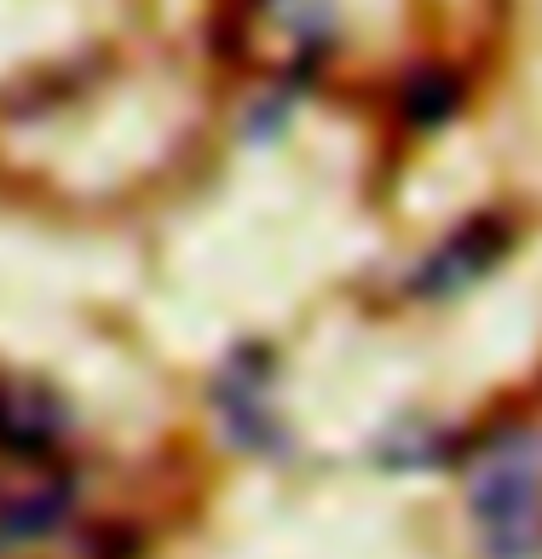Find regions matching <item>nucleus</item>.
I'll return each instance as SVG.
<instances>
[{
  "mask_svg": "<svg viewBox=\"0 0 542 559\" xmlns=\"http://www.w3.org/2000/svg\"><path fill=\"white\" fill-rule=\"evenodd\" d=\"M468 508L491 559L542 554V432H496L468 467Z\"/></svg>",
  "mask_w": 542,
  "mask_h": 559,
  "instance_id": "nucleus-1",
  "label": "nucleus"
},
{
  "mask_svg": "<svg viewBox=\"0 0 542 559\" xmlns=\"http://www.w3.org/2000/svg\"><path fill=\"white\" fill-rule=\"evenodd\" d=\"M70 444V409L64 399H52L47 386L12 381L0 386V455L17 462H47L52 450Z\"/></svg>",
  "mask_w": 542,
  "mask_h": 559,
  "instance_id": "nucleus-3",
  "label": "nucleus"
},
{
  "mask_svg": "<svg viewBox=\"0 0 542 559\" xmlns=\"http://www.w3.org/2000/svg\"><path fill=\"white\" fill-rule=\"evenodd\" d=\"M75 513V485L64 473H17L0 479V559L52 543Z\"/></svg>",
  "mask_w": 542,
  "mask_h": 559,
  "instance_id": "nucleus-2",
  "label": "nucleus"
},
{
  "mask_svg": "<svg viewBox=\"0 0 542 559\" xmlns=\"http://www.w3.org/2000/svg\"><path fill=\"white\" fill-rule=\"evenodd\" d=\"M255 369V352H237L220 376V416L232 427L237 444H255V450H271L278 439V421H271V392H266V376H248Z\"/></svg>",
  "mask_w": 542,
  "mask_h": 559,
  "instance_id": "nucleus-4",
  "label": "nucleus"
},
{
  "mask_svg": "<svg viewBox=\"0 0 542 559\" xmlns=\"http://www.w3.org/2000/svg\"><path fill=\"white\" fill-rule=\"evenodd\" d=\"M496 248H503V231H491V225H473V231H462L456 242H445L439 254H433L422 272H415V283L427 288V300H445V295H456V288H468L473 277L491 272Z\"/></svg>",
  "mask_w": 542,
  "mask_h": 559,
  "instance_id": "nucleus-5",
  "label": "nucleus"
}]
</instances>
